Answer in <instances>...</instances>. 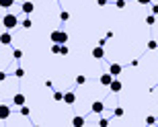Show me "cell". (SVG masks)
<instances>
[{
	"label": "cell",
	"instance_id": "cell-1",
	"mask_svg": "<svg viewBox=\"0 0 158 127\" xmlns=\"http://www.w3.org/2000/svg\"><path fill=\"white\" fill-rule=\"evenodd\" d=\"M2 25H4V29H6V31H8V29H15V27L19 25L17 14H12V12H6L4 18H2Z\"/></svg>",
	"mask_w": 158,
	"mask_h": 127
},
{
	"label": "cell",
	"instance_id": "cell-2",
	"mask_svg": "<svg viewBox=\"0 0 158 127\" xmlns=\"http://www.w3.org/2000/svg\"><path fill=\"white\" fill-rule=\"evenodd\" d=\"M49 39H52L53 43H60V45H64L66 41H68V33H66V31H52Z\"/></svg>",
	"mask_w": 158,
	"mask_h": 127
},
{
	"label": "cell",
	"instance_id": "cell-3",
	"mask_svg": "<svg viewBox=\"0 0 158 127\" xmlns=\"http://www.w3.org/2000/svg\"><path fill=\"white\" fill-rule=\"evenodd\" d=\"M93 58L94 59H103V58H105V47H103V45L94 47V49H93Z\"/></svg>",
	"mask_w": 158,
	"mask_h": 127
},
{
	"label": "cell",
	"instance_id": "cell-4",
	"mask_svg": "<svg viewBox=\"0 0 158 127\" xmlns=\"http://www.w3.org/2000/svg\"><path fill=\"white\" fill-rule=\"evenodd\" d=\"M113 78H115V76H113L111 72H109V74H103V76H101V78H99V82L103 84V86H109V84L113 82Z\"/></svg>",
	"mask_w": 158,
	"mask_h": 127
},
{
	"label": "cell",
	"instance_id": "cell-5",
	"mask_svg": "<svg viewBox=\"0 0 158 127\" xmlns=\"http://www.w3.org/2000/svg\"><path fill=\"white\" fill-rule=\"evenodd\" d=\"M10 117V107L8 104H0V119H8Z\"/></svg>",
	"mask_w": 158,
	"mask_h": 127
},
{
	"label": "cell",
	"instance_id": "cell-6",
	"mask_svg": "<svg viewBox=\"0 0 158 127\" xmlns=\"http://www.w3.org/2000/svg\"><path fill=\"white\" fill-rule=\"evenodd\" d=\"M33 8H35V4H33V2H23V4H21V10H23L25 14H31V12H33Z\"/></svg>",
	"mask_w": 158,
	"mask_h": 127
},
{
	"label": "cell",
	"instance_id": "cell-7",
	"mask_svg": "<svg viewBox=\"0 0 158 127\" xmlns=\"http://www.w3.org/2000/svg\"><path fill=\"white\" fill-rule=\"evenodd\" d=\"M103 111H105V104L101 103V100H94V103H93V113H97V115H101Z\"/></svg>",
	"mask_w": 158,
	"mask_h": 127
},
{
	"label": "cell",
	"instance_id": "cell-8",
	"mask_svg": "<svg viewBox=\"0 0 158 127\" xmlns=\"http://www.w3.org/2000/svg\"><path fill=\"white\" fill-rule=\"evenodd\" d=\"M64 103L66 104H74L76 103V94L74 92H64Z\"/></svg>",
	"mask_w": 158,
	"mask_h": 127
},
{
	"label": "cell",
	"instance_id": "cell-9",
	"mask_svg": "<svg viewBox=\"0 0 158 127\" xmlns=\"http://www.w3.org/2000/svg\"><path fill=\"white\" fill-rule=\"evenodd\" d=\"M109 88H111L113 92H121V80H117V78H113V82L109 84Z\"/></svg>",
	"mask_w": 158,
	"mask_h": 127
},
{
	"label": "cell",
	"instance_id": "cell-10",
	"mask_svg": "<svg viewBox=\"0 0 158 127\" xmlns=\"http://www.w3.org/2000/svg\"><path fill=\"white\" fill-rule=\"evenodd\" d=\"M10 41H12V37H10V33H8V31L0 35V43H2V45H10Z\"/></svg>",
	"mask_w": 158,
	"mask_h": 127
},
{
	"label": "cell",
	"instance_id": "cell-11",
	"mask_svg": "<svg viewBox=\"0 0 158 127\" xmlns=\"http://www.w3.org/2000/svg\"><path fill=\"white\" fill-rule=\"evenodd\" d=\"M12 103L17 104V107H21V104H25V94H23V92L15 94V98H12Z\"/></svg>",
	"mask_w": 158,
	"mask_h": 127
},
{
	"label": "cell",
	"instance_id": "cell-12",
	"mask_svg": "<svg viewBox=\"0 0 158 127\" xmlns=\"http://www.w3.org/2000/svg\"><path fill=\"white\" fill-rule=\"evenodd\" d=\"M109 72H111V74L115 76V78H117V76L121 74V66H119V63H111V68H109Z\"/></svg>",
	"mask_w": 158,
	"mask_h": 127
},
{
	"label": "cell",
	"instance_id": "cell-13",
	"mask_svg": "<svg viewBox=\"0 0 158 127\" xmlns=\"http://www.w3.org/2000/svg\"><path fill=\"white\" fill-rule=\"evenodd\" d=\"M72 125L74 127H82L84 125V117H74V119H72Z\"/></svg>",
	"mask_w": 158,
	"mask_h": 127
},
{
	"label": "cell",
	"instance_id": "cell-14",
	"mask_svg": "<svg viewBox=\"0 0 158 127\" xmlns=\"http://www.w3.org/2000/svg\"><path fill=\"white\" fill-rule=\"evenodd\" d=\"M15 4V0H0V8H10Z\"/></svg>",
	"mask_w": 158,
	"mask_h": 127
},
{
	"label": "cell",
	"instance_id": "cell-15",
	"mask_svg": "<svg viewBox=\"0 0 158 127\" xmlns=\"http://www.w3.org/2000/svg\"><path fill=\"white\" fill-rule=\"evenodd\" d=\"M53 100H64V92H60V90H53Z\"/></svg>",
	"mask_w": 158,
	"mask_h": 127
},
{
	"label": "cell",
	"instance_id": "cell-16",
	"mask_svg": "<svg viewBox=\"0 0 158 127\" xmlns=\"http://www.w3.org/2000/svg\"><path fill=\"white\" fill-rule=\"evenodd\" d=\"M19 109H21V115H25V117H27V115L31 113V111H29V107H25V104H21Z\"/></svg>",
	"mask_w": 158,
	"mask_h": 127
},
{
	"label": "cell",
	"instance_id": "cell-17",
	"mask_svg": "<svg viewBox=\"0 0 158 127\" xmlns=\"http://www.w3.org/2000/svg\"><path fill=\"white\" fill-rule=\"evenodd\" d=\"M60 18H62V21H68V18H70V12L62 10V12H60Z\"/></svg>",
	"mask_w": 158,
	"mask_h": 127
},
{
	"label": "cell",
	"instance_id": "cell-18",
	"mask_svg": "<svg viewBox=\"0 0 158 127\" xmlns=\"http://www.w3.org/2000/svg\"><path fill=\"white\" fill-rule=\"evenodd\" d=\"M15 76H17V78H23V76H25V70H23V68H17Z\"/></svg>",
	"mask_w": 158,
	"mask_h": 127
},
{
	"label": "cell",
	"instance_id": "cell-19",
	"mask_svg": "<svg viewBox=\"0 0 158 127\" xmlns=\"http://www.w3.org/2000/svg\"><path fill=\"white\" fill-rule=\"evenodd\" d=\"M60 47H62L60 43H53L52 45V53H60Z\"/></svg>",
	"mask_w": 158,
	"mask_h": 127
},
{
	"label": "cell",
	"instance_id": "cell-20",
	"mask_svg": "<svg viewBox=\"0 0 158 127\" xmlns=\"http://www.w3.org/2000/svg\"><path fill=\"white\" fill-rule=\"evenodd\" d=\"M12 55H15V59H21V58H23V51H21V49H15Z\"/></svg>",
	"mask_w": 158,
	"mask_h": 127
},
{
	"label": "cell",
	"instance_id": "cell-21",
	"mask_svg": "<svg viewBox=\"0 0 158 127\" xmlns=\"http://www.w3.org/2000/svg\"><path fill=\"white\" fill-rule=\"evenodd\" d=\"M154 17H156V14H150V17H146V23H148V25H154V21H156Z\"/></svg>",
	"mask_w": 158,
	"mask_h": 127
},
{
	"label": "cell",
	"instance_id": "cell-22",
	"mask_svg": "<svg viewBox=\"0 0 158 127\" xmlns=\"http://www.w3.org/2000/svg\"><path fill=\"white\" fill-rule=\"evenodd\" d=\"M84 82H86V78H84V76H76V84H84Z\"/></svg>",
	"mask_w": 158,
	"mask_h": 127
},
{
	"label": "cell",
	"instance_id": "cell-23",
	"mask_svg": "<svg viewBox=\"0 0 158 127\" xmlns=\"http://www.w3.org/2000/svg\"><path fill=\"white\" fill-rule=\"evenodd\" d=\"M156 47H158L156 41H148V49H156Z\"/></svg>",
	"mask_w": 158,
	"mask_h": 127
},
{
	"label": "cell",
	"instance_id": "cell-24",
	"mask_svg": "<svg viewBox=\"0 0 158 127\" xmlns=\"http://www.w3.org/2000/svg\"><path fill=\"white\" fill-rule=\"evenodd\" d=\"M31 25H33V23H31L29 18H25V21H23V27H25V29H31Z\"/></svg>",
	"mask_w": 158,
	"mask_h": 127
},
{
	"label": "cell",
	"instance_id": "cell-25",
	"mask_svg": "<svg viewBox=\"0 0 158 127\" xmlns=\"http://www.w3.org/2000/svg\"><path fill=\"white\" fill-rule=\"evenodd\" d=\"M115 6H117V8H125V0H117Z\"/></svg>",
	"mask_w": 158,
	"mask_h": 127
},
{
	"label": "cell",
	"instance_id": "cell-26",
	"mask_svg": "<svg viewBox=\"0 0 158 127\" xmlns=\"http://www.w3.org/2000/svg\"><path fill=\"white\" fill-rule=\"evenodd\" d=\"M60 53H62V55H68V47L62 45V47H60Z\"/></svg>",
	"mask_w": 158,
	"mask_h": 127
},
{
	"label": "cell",
	"instance_id": "cell-27",
	"mask_svg": "<svg viewBox=\"0 0 158 127\" xmlns=\"http://www.w3.org/2000/svg\"><path fill=\"white\" fill-rule=\"evenodd\" d=\"M123 115V109L121 107H117V109H115V117H121Z\"/></svg>",
	"mask_w": 158,
	"mask_h": 127
},
{
	"label": "cell",
	"instance_id": "cell-28",
	"mask_svg": "<svg viewBox=\"0 0 158 127\" xmlns=\"http://www.w3.org/2000/svg\"><path fill=\"white\" fill-rule=\"evenodd\" d=\"M99 125H101V127H107V125H109V121H107V119H101Z\"/></svg>",
	"mask_w": 158,
	"mask_h": 127
},
{
	"label": "cell",
	"instance_id": "cell-29",
	"mask_svg": "<svg viewBox=\"0 0 158 127\" xmlns=\"http://www.w3.org/2000/svg\"><path fill=\"white\" fill-rule=\"evenodd\" d=\"M146 123H148V125H152V123H156V119H154V117H148Z\"/></svg>",
	"mask_w": 158,
	"mask_h": 127
},
{
	"label": "cell",
	"instance_id": "cell-30",
	"mask_svg": "<svg viewBox=\"0 0 158 127\" xmlns=\"http://www.w3.org/2000/svg\"><path fill=\"white\" fill-rule=\"evenodd\" d=\"M152 0H138V4H150Z\"/></svg>",
	"mask_w": 158,
	"mask_h": 127
},
{
	"label": "cell",
	"instance_id": "cell-31",
	"mask_svg": "<svg viewBox=\"0 0 158 127\" xmlns=\"http://www.w3.org/2000/svg\"><path fill=\"white\" fill-rule=\"evenodd\" d=\"M97 4H99V6H105V4H107V0H97Z\"/></svg>",
	"mask_w": 158,
	"mask_h": 127
},
{
	"label": "cell",
	"instance_id": "cell-32",
	"mask_svg": "<svg viewBox=\"0 0 158 127\" xmlns=\"http://www.w3.org/2000/svg\"><path fill=\"white\" fill-rule=\"evenodd\" d=\"M6 80V74H4V72H0V82H4Z\"/></svg>",
	"mask_w": 158,
	"mask_h": 127
},
{
	"label": "cell",
	"instance_id": "cell-33",
	"mask_svg": "<svg viewBox=\"0 0 158 127\" xmlns=\"http://www.w3.org/2000/svg\"><path fill=\"white\" fill-rule=\"evenodd\" d=\"M152 12H154V14H158V4H154V6H152Z\"/></svg>",
	"mask_w": 158,
	"mask_h": 127
}]
</instances>
